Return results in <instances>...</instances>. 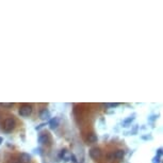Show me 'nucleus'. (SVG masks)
Instances as JSON below:
<instances>
[{"mask_svg":"<svg viewBox=\"0 0 163 163\" xmlns=\"http://www.w3.org/2000/svg\"><path fill=\"white\" fill-rule=\"evenodd\" d=\"M49 125H50V129H56V128L59 126V119H58L57 117H54V118L50 119Z\"/></svg>","mask_w":163,"mask_h":163,"instance_id":"6","label":"nucleus"},{"mask_svg":"<svg viewBox=\"0 0 163 163\" xmlns=\"http://www.w3.org/2000/svg\"><path fill=\"white\" fill-rule=\"evenodd\" d=\"M71 159H73V161H74V162H77V160H76V157H75L74 155L71 156Z\"/></svg>","mask_w":163,"mask_h":163,"instance_id":"16","label":"nucleus"},{"mask_svg":"<svg viewBox=\"0 0 163 163\" xmlns=\"http://www.w3.org/2000/svg\"><path fill=\"white\" fill-rule=\"evenodd\" d=\"M2 142H3V139H2V138H0V144H1Z\"/></svg>","mask_w":163,"mask_h":163,"instance_id":"17","label":"nucleus"},{"mask_svg":"<svg viewBox=\"0 0 163 163\" xmlns=\"http://www.w3.org/2000/svg\"><path fill=\"white\" fill-rule=\"evenodd\" d=\"M39 142L41 144H45V143H48L49 142V138H48V135L47 134H42L39 137Z\"/></svg>","mask_w":163,"mask_h":163,"instance_id":"7","label":"nucleus"},{"mask_svg":"<svg viewBox=\"0 0 163 163\" xmlns=\"http://www.w3.org/2000/svg\"><path fill=\"white\" fill-rule=\"evenodd\" d=\"M160 162H161V161H160V158H159V157H157V156L152 159V163H160Z\"/></svg>","mask_w":163,"mask_h":163,"instance_id":"13","label":"nucleus"},{"mask_svg":"<svg viewBox=\"0 0 163 163\" xmlns=\"http://www.w3.org/2000/svg\"><path fill=\"white\" fill-rule=\"evenodd\" d=\"M104 106L106 107H110V108H115V107H118L119 103L118 102H116V103H104Z\"/></svg>","mask_w":163,"mask_h":163,"instance_id":"10","label":"nucleus"},{"mask_svg":"<svg viewBox=\"0 0 163 163\" xmlns=\"http://www.w3.org/2000/svg\"><path fill=\"white\" fill-rule=\"evenodd\" d=\"M90 157H91L92 159H95V160L99 159V158L101 157V150H100L99 148H97V147L92 148V149L90 150Z\"/></svg>","mask_w":163,"mask_h":163,"instance_id":"3","label":"nucleus"},{"mask_svg":"<svg viewBox=\"0 0 163 163\" xmlns=\"http://www.w3.org/2000/svg\"><path fill=\"white\" fill-rule=\"evenodd\" d=\"M4 130L7 131V132H10V131H12L14 128H15V119L13 118V117H9V118H7L6 121H4Z\"/></svg>","mask_w":163,"mask_h":163,"instance_id":"2","label":"nucleus"},{"mask_svg":"<svg viewBox=\"0 0 163 163\" xmlns=\"http://www.w3.org/2000/svg\"><path fill=\"white\" fill-rule=\"evenodd\" d=\"M133 121V117H129V118H127L126 121H124V125H128L130 122H132Z\"/></svg>","mask_w":163,"mask_h":163,"instance_id":"12","label":"nucleus"},{"mask_svg":"<svg viewBox=\"0 0 163 163\" xmlns=\"http://www.w3.org/2000/svg\"><path fill=\"white\" fill-rule=\"evenodd\" d=\"M88 141H89L90 143H94V142H96V141H97V135H96V134H94V133L89 134V137H88Z\"/></svg>","mask_w":163,"mask_h":163,"instance_id":"9","label":"nucleus"},{"mask_svg":"<svg viewBox=\"0 0 163 163\" xmlns=\"http://www.w3.org/2000/svg\"><path fill=\"white\" fill-rule=\"evenodd\" d=\"M162 156V148H159L158 150H157V157H161Z\"/></svg>","mask_w":163,"mask_h":163,"instance_id":"15","label":"nucleus"},{"mask_svg":"<svg viewBox=\"0 0 163 163\" xmlns=\"http://www.w3.org/2000/svg\"><path fill=\"white\" fill-rule=\"evenodd\" d=\"M2 107H7V108H11L13 107V103H7V102H3V103H0Z\"/></svg>","mask_w":163,"mask_h":163,"instance_id":"11","label":"nucleus"},{"mask_svg":"<svg viewBox=\"0 0 163 163\" xmlns=\"http://www.w3.org/2000/svg\"><path fill=\"white\" fill-rule=\"evenodd\" d=\"M32 113V107L30 104H22L19 109V115L20 116H29Z\"/></svg>","mask_w":163,"mask_h":163,"instance_id":"1","label":"nucleus"},{"mask_svg":"<svg viewBox=\"0 0 163 163\" xmlns=\"http://www.w3.org/2000/svg\"><path fill=\"white\" fill-rule=\"evenodd\" d=\"M114 157H115L116 159H123V158L125 157V151H124L123 149H118V150L115 151Z\"/></svg>","mask_w":163,"mask_h":163,"instance_id":"8","label":"nucleus"},{"mask_svg":"<svg viewBox=\"0 0 163 163\" xmlns=\"http://www.w3.org/2000/svg\"><path fill=\"white\" fill-rule=\"evenodd\" d=\"M65 152H66V149H62L61 150V152H60V155H59V158H63L64 157V155H65Z\"/></svg>","mask_w":163,"mask_h":163,"instance_id":"14","label":"nucleus"},{"mask_svg":"<svg viewBox=\"0 0 163 163\" xmlns=\"http://www.w3.org/2000/svg\"><path fill=\"white\" fill-rule=\"evenodd\" d=\"M19 160H20V163H29L31 160V156L27 152H21L19 156Z\"/></svg>","mask_w":163,"mask_h":163,"instance_id":"4","label":"nucleus"},{"mask_svg":"<svg viewBox=\"0 0 163 163\" xmlns=\"http://www.w3.org/2000/svg\"><path fill=\"white\" fill-rule=\"evenodd\" d=\"M49 117H50V112H49L48 110L44 109V110L41 111V113H40V118H41L42 121H47V119H49Z\"/></svg>","mask_w":163,"mask_h":163,"instance_id":"5","label":"nucleus"}]
</instances>
